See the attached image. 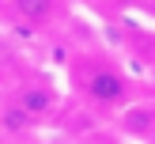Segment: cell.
Segmentation results:
<instances>
[{
    "mask_svg": "<svg viewBox=\"0 0 155 144\" xmlns=\"http://www.w3.org/2000/svg\"><path fill=\"white\" fill-rule=\"evenodd\" d=\"M83 95L91 99L95 106L110 110V106H125L129 99V80L110 65H95L87 76H83Z\"/></svg>",
    "mask_w": 155,
    "mask_h": 144,
    "instance_id": "1",
    "label": "cell"
},
{
    "mask_svg": "<svg viewBox=\"0 0 155 144\" xmlns=\"http://www.w3.org/2000/svg\"><path fill=\"white\" fill-rule=\"evenodd\" d=\"M117 129L125 136H133V140H148L151 144V136H155V102H129V106H121Z\"/></svg>",
    "mask_w": 155,
    "mask_h": 144,
    "instance_id": "2",
    "label": "cell"
},
{
    "mask_svg": "<svg viewBox=\"0 0 155 144\" xmlns=\"http://www.w3.org/2000/svg\"><path fill=\"white\" fill-rule=\"evenodd\" d=\"M15 102H19L34 121H42V118H49V114H53L57 95H53V87H45V83H23V87L15 91Z\"/></svg>",
    "mask_w": 155,
    "mask_h": 144,
    "instance_id": "3",
    "label": "cell"
},
{
    "mask_svg": "<svg viewBox=\"0 0 155 144\" xmlns=\"http://www.w3.org/2000/svg\"><path fill=\"white\" fill-rule=\"evenodd\" d=\"M12 12L27 27H45L57 15V0H12Z\"/></svg>",
    "mask_w": 155,
    "mask_h": 144,
    "instance_id": "4",
    "label": "cell"
},
{
    "mask_svg": "<svg viewBox=\"0 0 155 144\" xmlns=\"http://www.w3.org/2000/svg\"><path fill=\"white\" fill-rule=\"evenodd\" d=\"M30 125H34V118H30V114L23 110L15 99H8V102L0 106V133H8V136H23V133H30Z\"/></svg>",
    "mask_w": 155,
    "mask_h": 144,
    "instance_id": "5",
    "label": "cell"
},
{
    "mask_svg": "<svg viewBox=\"0 0 155 144\" xmlns=\"http://www.w3.org/2000/svg\"><path fill=\"white\" fill-rule=\"evenodd\" d=\"M151 144H155V136H151Z\"/></svg>",
    "mask_w": 155,
    "mask_h": 144,
    "instance_id": "6",
    "label": "cell"
}]
</instances>
